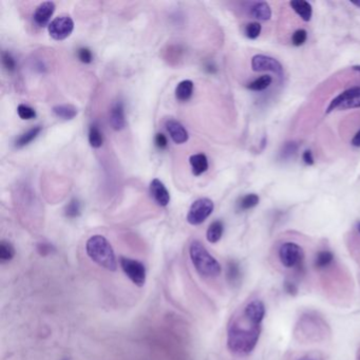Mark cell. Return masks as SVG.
I'll use <instances>...</instances> for the list:
<instances>
[{
  "label": "cell",
  "instance_id": "cell-1",
  "mask_svg": "<svg viewBox=\"0 0 360 360\" xmlns=\"http://www.w3.org/2000/svg\"><path fill=\"white\" fill-rule=\"evenodd\" d=\"M261 325L255 323L241 311L235 315L227 327L228 350L240 357L249 355L258 345Z\"/></svg>",
  "mask_w": 360,
  "mask_h": 360
},
{
  "label": "cell",
  "instance_id": "cell-2",
  "mask_svg": "<svg viewBox=\"0 0 360 360\" xmlns=\"http://www.w3.org/2000/svg\"><path fill=\"white\" fill-rule=\"evenodd\" d=\"M86 251L92 261L99 266L111 272H114L117 268L114 250L104 236H92L87 241Z\"/></svg>",
  "mask_w": 360,
  "mask_h": 360
},
{
  "label": "cell",
  "instance_id": "cell-3",
  "mask_svg": "<svg viewBox=\"0 0 360 360\" xmlns=\"http://www.w3.org/2000/svg\"><path fill=\"white\" fill-rule=\"evenodd\" d=\"M189 255L194 268L202 277L215 278L221 274L222 268L217 259L197 240H194L190 244Z\"/></svg>",
  "mask_w": 360,
  "mask_h": 360
},
{
  "label": "cell",
  "instance_id": "cell-4",
  "mask_svg": "<svg viewBox=\"0 0 360 360\" xmlns=\"http://www.w3.org/2000/svg\"><path fill=\"white\" fill-rule=\"evenodd\" d=\"M279 260L286 268H300L303 266L304 250L294 242H285L279 248Z\"/></svg>",
  "mask_w": 360,
  "mask_h": 360
},
{
  "label": "cell",
  "instance_id": "cell-5",
  "mask_svg": "<svg viewBox=\"0 0 360 360\" xmlns=\"http://www.w3.org/2000/svg\"><path fill=\"white\" fill-rule=\"evenodd\" d=\"M214 204L208 197H201L194 201L187 213V222L191 225H200L212 213Z\"/></svg>",
  "mask_w": 360,
  "mask_h": 360
},
{
  "label": "cell",
  "instance_id": "cell-6",
  "mask_svg": "<svg viewBox=\"0 0 360 360\" xmlns=\"http://www.w3.org/2000/svg\"><path fill=\"white\" fill-rule=\"evenodd\" d=\"M119 263H121V267L126 274V276L131 280V281L136 286H143L146 282V268L145 265L137 261V260H133L130 258L122 257L119 259Z\"/></svg>",
  "mask_w": 360,
  "mask_h": 360
},
{
  "label": "cell",
  "instance_id": "cell-7",
  "mask_svg": "<svg viewBox=\"0 0 360 360\" xmlns=\"http://www.w3.org/2000/svg\"><path fill=\"white\" fill-rule=\"evenodd\" d=\"M74 30V22L70 16H59L48 26L50 36L55 41H64Z\"/></svg>",
  "mask_w": 360,
  "mask_h": 360
},
{
  "label": "cell",
  "instance_id": "cell-8",
  "mask_svg": "<svg viewBox=\"0 0 360 360\" xmlns=\"http://www.w3.org/2000/svg\"><path fill=\"white\" fill-rule=\"evenodd\" d=\"M251 69L255 72H273L278 76L283 75L281 63L272 56L263 54H257L251 58Z\"/></svg>",
  "mask_w": 360,
  "mask_h": 360
},
{
  "label": "cell",
  "instance_id": "cell-9",
  "mask_svg": "<svg viewBox=\"0 0 360 360\" xmlns=\"http://www.w3.org/2000/svg\"><path fill=\"white\" fill-rule=\"evenodd\" d=\"M243 314L250 319L251 321L258 325H262L263 319L266 314V309L264 303L259 299H255L249 301L243 309H242Z\"/></svg>",
  "mask_w": 360,
  "mask_h": 360
},
{
  "label": "cell",
  "instance_id": "cell-10",
  "mask_svg": "<svg viewBox=\"0 0 360 360\" xmlns=\"http://www.w3.org/2000/svg\"><path fill=\"white\" fill-rule=\"evenodd\" d=\"M54 12H55V4L53 2H45L41 4L36 8L34 12V15H33L34 23L38 27H46L49 24Z\"/></svg>",
  "mask_w": 360,
  "mask_h": 360
},
{
  "label": "cell",
  "instance_id": "cell-11",
  "mask_svg": "<svg viewBox=\"0 0 360 360\" xmlns=\"http://www.w3.org/2000/svg\"><path fill=\"white\" fill-rule=\"evenodd\" d=\"M150 193L159 206H167L170 202V194L166 186L158 178H153L150 183Z\"/></svg>",
  "mask_w": 360,
  "mask_h": 360
},
{
  "label": "cell",
  "instance_id": "cell-12",
  "mask_svg": "<svg viewBox=\"0 0 360 360\" xmlns=\"http://www.w3.org/2000/svg\"><path fill=\"white\" fill-rule=\"evenodd\" d=\"M166 128L170 137L175 144H184L188 141L189 135L185 127L175 119H168L166 122Z\"/></svg>",
  "mask_w": 360,
  "mask_h": 360
},
{
  "label": "cell",
  "instance_id": "cell-13",
  "mask_svg": "<svg viewBox=\"0 0 360 360\" xmlns=\"http://www.w3.org/2000/svg\"><path fill=\"white\" fill-rule=\"evenodd\" d=\"M110 125L115 131H121L126 126L124 105L122 102H116L110 111Z\"/></svg>",
  "mask_w": 360,
  "mask_h": 360
},
{
  "label": "cell",
  "instance_id": "cell-14",
  "mask_svg": "<svg viewBox=\"0 0 360 360\" xmlns=\"http://www.w3.org/2000/svg\"><path fill=\"white\" fill-rule=\"evenodd\" d=\"M249 15L258 21H269L272 17V9L269 5L265 2H259V3H253L249 6Z\"/></svg>",
  "mask_w": 360,
  "mask_h": 360
},
{
  "label": "cell",
  "instance_id": "cell-15",
  "mask_svg": "<svg viewBox=\"0 0 360 360\" xmlns=\"http://www.w3.org/2000/svg\"><path fill=\"white\" fill-rule=\"evenodd\" d=\"M360 94V86H355L352 87L346 91H344L343 93H340L339 95H337L333 101L330 103L328 109H327V113H331L332 111H334L335 109L339 108L340 105L344 104L345 102L349 101V99L355 97L356 95Z\"/></svg>",
  "mask_w": 360,
  "mask_h": 360
},
{
  "label": "cell",
  "instance_id": "cell-16",
  "mask_svg": "<svg viewBox=\"0 0 360 360\" xmlns=\"http://www.w3.org/2000/svg\"><path fill=\"white\" fill-rule=\"evenodd\" d=\"M292 9L296 12L298 16L302 19L303 22H310L313 15L312 5L305 0H293L290 3Z\"/></svg>",
  "mask_w": 360,
  "mask_h": 360
},
{
  "label": "cell",
  "instance_id": "cell-17",
  "mask_svg": "<svg viewBox=\"0 0 360 360\" xmlns=\"http://www.w3.org/2000/svg\"><path fill=\"white\" fill-rule=\"evenodd\" d=\"M189 163L192 168V173L194 175H201L208 169V159L204 153L192 154L189 157Z\"/></svg>",
  "mask_w": 360,
  "mask_h": 360
},
{
  "label": "cell",
  "instance_id": "cell-18",
  "mask_svg": "<svg viewBox=\"0 0 360 360\" xmlns=\"http://www.w3.org/2000/svg\"><path fill=\"white\" fill-rule=\"evenodd\" d=\"M193 93V83L190 79H185L175 88V97L179 102H187Z\"/></svg>",
  "mask_w": 360,
  "mask_h": 360
},
{
  "label": "cell",
  "instance_id": "cell-19",
  "mask_svg": "<svg viewBox=\"0 0 360 360\" xmlns=\"http://www.w3.org/2000/svg\"><path fill=\"white\" fill-rule=\"evenodd\" d=\"M42 132V127L41 126H35L33 128H31L30 130H28L27 132L23 133L21 136H19L16 141H15V147L16 148H23L27 145H29L30 143H32L34 139L39 135V133Z\"/></svg>",
  "mask_w": 360,
  "mask_h": 360
},
{
  "label": "cell",
  "instance_id": "cell-20",
  "mask_svg": "<svg viewBox=\"0 0 360 360\" xmlns=\"http://www.w3.org/2000/svg\"><path fill=\"white\" fill-rule=\"evenodd\" d=\"M224 232V225L222 221H214L212 222L206 232V238L208 240V242L210 243H217L221 240L222 236Z\"/></svg>",
  "mask_w": 360,
  "mask_h": 360
},
{
  "label": "cell",
  "instance_id": "cell-21",
  "mask_svg": "<svg viewBox=\"0 0 360 360\" xmlns=\"http://www.w3.org/2000/svg\"><path fill=\"white\" fill-rule=\"evenodd\" d=\"M53 113L65 121H70L77 115V109L72 105H57L52 109Z\"/></svg>",
  "mask_w": 360,
  "mask_h": 360
},
{
  "label": "cell",
  "instance_id": "cell-22",
  "mask_svg": "<svg viewBox=\"0 0 360 360\" xmlns=\"http://www.w3.org/2000/svg\"><path fill=\"white\" fill-rule=\"evenodd\" d=\"M334 262V255L330 250H321L316 255L314 265L317 269H326Z\"/></svg>",
  "mask_w": 360,
  "mask_h": 360
},
{
  "label": "cell",
  "instance_id": "cell-23",
  "mask_svg": "<svg viewBox=\"0 0 360 360\" xmlns=\"http://www.w3.org/2000/svg\"><path fill=\"white\" fill-rule=\"evenodd\" d=\"M226 278L228 283L231 285L239 284L240 280H241V269H240V265L238 262L233 261V260L227 263Z\"/></svg>",
  "mask_w": 360,
  "mask_h": 360
},
{
  "label": "cell",
  "instance_id": "cell-24",
  "mask_svg": "<svg viewBox=\"0 0 360 360\" xmlns=\"http://www.w3.org/2000/svg\"><path fill=\"white\" fill-rule=\"evenodd\" d=\"M89 143L93 148H101L104 144L103 133L96 124H93L89 128Z\"/></svg>",
  "mask_w": 360,
  "mask_h": 360
},
{
  "label": "cell",
  "instance_id": "cell-25",
  "mask_svg": "<svg viewBox=\"0 0 360 360\" xmlns=\"http://www.w3.org/2000/svg\"><path fill=\"white\" fill-rule=\"evenodd\" d=\"M259 201H260V197L258 194H256V193L246 194L239 200L238 209L242 210V211L251 209L259 204Z\"/></svg>",
  "mask_w": 360,
  "mask_h": 360
},
{
  "label": "cell",
  "instance_id": "cell-26",
  "mask_svg": "<svg viewBox=\"0 0 360 360\" xmlns=\"http://www.w3.org/2000/svg\"><path fill=\"white\" fill-rule=\"evenodd\" d=\"M273 83V78L271 75H262L258 77L257 79H255L254 82H251L250 84H248L247 88L251 91H264L265 89H267Z\"/></svg>",
  "mask_w": 360,
  "mask_h": 360
},
{
  "label": "cell",
  "instance_id": "cell-27",
  "mask_svg": "<svg viewBox=\"0 0 360 360\" xmlns=\"http://www.w3.org/2000/svg\"><path fill=\"white\" fill-rule=\"evenodd\" d=\"M15 256L14 246L8 241H2L0 243V260L3 262H7L12 260Z\"/></svg>",
  "mask_w": 360,
  "mask_h": 360
},
{
  "label": "cell",
  "instance_id": "cell-28",
  "mask_svg": "<svg viewBox=\"0 0 360 360\" xmlns=\"http://www.w3.org/2000/svg\"><path fill=\"white\" fill-rule=\"evenodd\" d=\"M82 212V205L79 203V201L77 199H73L70 201V203L66 206L65 209V214L68 218L74 219L76 217H78Z\"/></svg>",
  "mask_w": 360,
  "mask_h": 360
},
{
  "label": "cell",
  "instance_id": "cell-29",
  "mask_svg": "<svg viewBox=\"0 0 360 360\" xmlns=\"http://www.w3.org/2000/svg\"><path fill=\"white\" fill-rule=\"evenodd\" d=\"M17 113L24 121H29V119L36 117V111L27 105H19L17 107Z\"/></svg>",
  "mask_w": 360,
  "mask_h": 360
},
{
  "label": "cell",
  "instance_id": "cell-30",
  "mask_svg": "<svg viewBox=\"0 0 360 360\" xmlns=\"http://www.w3.org/2000/svg\"><path fill=\"white\" fill-rule=\"evenodd\" d=\"M262 31V27L259 23H250L245 27V36L249 39H256L260 36Z\"/></svg>",
  "mask_w": 360,
  "mask_h": 360
},
{
  "label": "cell",
  "instance_id": "cell-31",
  "mask_svg": "<svg viewBox=\"0 0 360 360\" xmlns=\"http://www.w3.org/2000/svg\"><path fill=\"white\" fill-rule=\"evenodd\" d=\"M298 151V145L294 142H290L286 143L283 147L282 150L280 151V157L282 159H289L291 157H293Z\"/></svg>",
  "mask_w": 360,
  "mask_h": 360
},
{
  "label": "cell",
  "instance_id": "cell-32",
  "mask_svg": "<svg viewBox=\"0 0 360 360\" xmlns=\"http://www.w3.org/2000/svg\"><path fill=\"white\" fill-rule=\"evenodd\" d=\"M307 39H308V32L303 29H300V30H297L293 36H292V43L295 47H300V46H302L304 45V43L307 42Z\"/></svg>",
  "mask_w": 360,
  "mask_h": 360
},
{
  "label": "cell",
  "instance_id": "cell-33",
  "mask_svg": "<svg viewBox=\"0 0 360 360\" xmlns=\"http://www.w3.org/2000/svg\"><path fill=\"white\" fill-rule=\"evenodd\" d=\"M3 65L5 67V69L9 72H13L16 69L15 59L9 52L3 53Z\"/></svg>",
  "mask_w": 360,
  "mask_h": 360
},
{
  "label": "cell",
  "instance_id": "cell-34",
  "mask_svg": "<svg viewBox=\"0 0 360 360\" xmlns=\"http://www.w3.org/2000/svg\"><path fill=\"white\" fill-rule=\"evenodd\" d=\"M357 108H360V94H358L355 97L349 99V101L345 102L344 104H341L339 107V109H341V110L357 109Z\"/></svg>",
  "mask_w": 360,
  "mask_h": 360
},
{
  "label": "cell",
  "instance_id": "cell-35",
  "mask_svg": "<svg viewBox=\"0 0 360 360\" xmlns=\"http://www.w3.org/2000/svg\"><path fill=\"white\" fill-rule=\"evenodd\" d=\"M78 59L84 64H90L93 59L92 52L88 48H81L77 52Z\"/></svg>",
  "mask_w": 360,
  "mask_h": 360
},
{
  "label": "cell",
  "instance_id": "cell-36",
  "mask_svg": "<svg viewBox=\"0 0 360 360\" xmlns=\"http://www.w3.org/2000/svg\"><path fill=\"white\" fill-rule=\"evenodd\" d=\"M154 144L158 149H165L168 146L167 137L163 133H157L154 137Z\"/></svg>",
  "mask_w": 360,
  "mask_h": 360
},
{
  "label": "cell",
  "instance_id": "cell-37",
  "mask_svg": "<svg viewBox=\"0 0 360 360\" xmlns=\"http://www.w3.org/2000/svg\"><path fill=\"white\" fill-rule=\"evenodd\" d=\"M302 159H303L304 164H307V165H309V166H311V165H313V164L315 163V161H314V156H313V153H312L311 150H305V151L303 152V154H302Z\"/></svg>",
  "mask_w": 360,
  "mask_h": 360
},
{
  "label": "cell",
  "instance_id": "cell-38",
  "mask_svg": "<svg viewBox=\"0 0 360 360\" xmlns=\"http://www.w3.org/2000/svg\"><path fill=\"white\" fill-rule=\"evenodd\" d=\"M37 249H38L39 254L43 255V256H47V255H49V254L53 250V249H52V246H51L50 244H46V243L38 244Z\"/></svg>",
  "mask_w": 360,
  "mask_h": 360
},
{
  "label": "cell",
  "instance_id": "cell-39",
  "mask_svg": "<svg viewBox=\"0 0 360 360\" xmlns=\"http://www.w3.org/2000/svg\"><path fill=\"white\" fill-rule=\"evenodd\" d=\"M284 290L290 295H296L298 293V287L296 286V284L293 282H289V281H286L284 283Z\"/></svg>",
  "mask_w": 360,
  "mask_h": 360
},
{
  "label": "cell",
  "instance_id": "cell-40",
  "mask_svg": "<svg viewBox=\"0 0 360 360\" xmlns=\"http://www.w3.org/2000/svg\"><path fill=\"white\" fill-rule=\"evenodd\" d=\"M351 144H352L354 147H360V129L356 132V134H355L354 137L352 138Z\"/></svg>",
  "mask_w": 360,
  "mask_h": 360
},
{
  "label": "cell",
  "instance_id": "cell-41",
  "mask_svg": "<svg viewBox=\"0 0 360 360\" xmlns=\"http://www.w3.org/2000/svg\"><path fill=\"white\" fill-rule=\"evenodd\" d=\"M351 4L356 6L357 8H360V0H359V2H351Z\"/></svg>",
  "mask_w": 360,
  "mask_h": 360
},
{
  "label": "cell",
  "instance_id": "cell-42",
  "mask_svg": "<svg viewBox=\"0 0 360 360\" xmlns=\"http://www.w3.org/2000/svg\"><path fill=\"white\" fill-rule=\"evenodd\" d=\"M352 69H353L354 71H358V72H360V65H358V66H353V67H352Z\"/></svg>",
  "mask_w": 360,
  "mask_h": 360
},
{
  "label": "cell",
  "instance_id": "cell-43",
  "mask_svg": "<svg viewBox=\"0 0 360 360\" xmlns=\"http://www.w3.org/2000/svg\"><path fill=\"white\" fill-rule=\"evenodd\" d=\"M299 360H314L313 358H309V357H304V358H301V359H299Z\"/></svg>",
  "mask_w": 360,
  "mask_h": 360
},
{
  "label": "cell",
  "instance_id": "cell-44",
  "mask_svg": "<svg viewBox=\"0 0 360 360\" xmlns=\"http://www.w3.org/2000/svg\"><path fill=\"white\" fill-rule=\"evenodd\" d=\"M357 359H358V360H360V349H359V351H358V356H357Z\"/></svg>",
  "mask_w": 360,
  "mask_h": 360
},
{
  "label": "cell",
  "instance_id": "cell-45",
  "mask_svg": "<svg viewBox=\"0 0 360 360\" xmlns=\"http://www.w3.org/2000/svg\"><path fill=\"white\" fill-rule=\"evenodd\" d=\"M358 231H359V233H360V223L358 224Z\"/></svg>",
  "mask_w": 360,
  "mask_h": 360
}]
</instances>
